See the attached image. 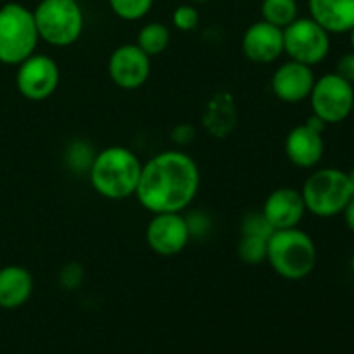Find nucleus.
Returning a JSON list of instances; mask_svg holds the SVG:
<instances>
[{
  "label": "nucleus",
  "mask_w": 354,
  "mask_h": 354,
  "mask_svg": "<svg viewBox=\"0 0 354 354\" xmlns=\"http://www.w3.org/2000/svg\"><path fill=\"white\" fill-rule=\"evenodd\" d=\"M201 173L194 158L180 149L162 151L142 165L137 196L142 207L158 213H182L199 192Z\"/></svg>",
  "instance_id": "nucleus-1"
},
{
  "label": "nucleus",
  "mask_w": 354,
  "mask_h": 354,
  "mask_svg": "<svg viewBox=\"0 0 354 354\" xmlns=\"http://www.w3.org/2000/svg\"><path fill=\"white\" fill-rule=\"evenodd\" d=\"M93 190L111 201L135 196L142 173V162L131 149L111 145L97 152L88 169Z\"/></svg>",
  "instance_id": "nucleus-2"
},
{
  "label": "nucleus",
  "mask_w": 354,
  "mask_h": 354,
  "mask_svg": "<svg viewBox=\"0 0 354 354\" xmlns=\"http://www.w3.org/2000/svg\"><path fill=\"white\" fill-rule=\"evenodd\" d=\"M266 263L282 279L303 280L317 266V245L299 227L275 230L268 239Z\"/></svg>",
  "instance_id": "nucleus-3"
},
{
  "label": "nucleus",
  "mask_w": 354,
  "mask_h": 354,
  "mask_svg": "<svg viewBox=\"0 0 354 354\" xmlns=\"http://www.w3.org/2000/svg\"><path fill=\"white\" fill-rule=\"evenodd\" d=\"M38 40L33 10L17 2L0 7V62L21 64L35 54Z\"/></svg>",
  "instance_id": "nucleus-4"
},
{
  "label": "nucleus",
  "mask_w": 354,
  "mask_h": 354,
  "mask_svg": "<svg viewBox=\"0 0 354 354\" xmlns=\"http://www.w3.org/2000/svg\"><path fill=\"white\" fill-rule=\"evenodd\" d=\"M33 17L40 40L54 47H69L78 41L85 26L78 0H41Z\"/></svg>",
  "instance_id": "nucleus-5"
},
{
  "label": "nucleus",
  "mask_w": 354,
  "mask_h": 354,
  "mask_svg": "<svg viewBox=\"0 0 354 354\" xmlns=\"http://www.w3.org/2000/svg\"><path fill=\"white\" fill-rule=\"evenodd\" d=\"M301 194L308 213L318 218H332L344 211L353 197V189L346 171L320 168L308 176Z\"/></svg>",
  "instance_id": "nucleus-6"
},
{
  "label": "nucleus",
  "mask_w": 354,
  "mask_h": 354,
  "mask_svg": "<svg viewBox=\"0 0 354 354\" xmlns=\"http://www.w3.org/2000/svg\"><path fill=\"white\" fill-rule=\"evenodd\" d=\"M330 52V33L313 17H297L283 28V54L306 66H317Z\"/></svg>",
  "instance_id": "nucleus-7"
},
{
  "label": "nucleus",
  "mask_w": 354,
  "mask_h": 354,
  "mask_svg": "<svg viewBox=\"0 0 354 354\" xmlns=\"http://www.w3.org/2000/svg\"><path fill=\"white\" fill-rule=\"evenodd\" d=\"M311 111L327 124H337L353 114L354 85L337 73H327L315 82L310 93Z\"/></svg>",
  "instance_id": "nucleus-8"
},
{
  "label": "nucleus",
  "mask_w": 354,
  "mask_h": 354,
  "mask_svg": "<svg viewBox=\"0 0 354 354\" xmlns=\"http://www.w3.org/2000/svg\"><path fill=\"white\" fill-rule=\"evenodd\" d=\"M61 73L50 55L31 54L17 64L16 86L21 95L33 102L48 99L57 90Z\"/></svg>",
  "instance_id": "nucleus-9"
},
{
  "label": "nucleus",
  "mask_w": 354,
  "mask_h": 354,
  "mask_svg": "<svg viewBox=\"0 0 354 354\" xmlns=\"http://www.w3.org/2000/svg\"><path fill=\"white\" fill-rule=\"evenodd\" d=\"M145 239L156 254L169 258L180 254L192 237L182 213H158L149 221Z\"/></svg>",
  "instance_id": "nucleus-10"
},
{
  "label": "nucleus",
  "mask_w": 354,
  "mask_h": 354,
  "mask_svg": "<svg viewBox=\"0 0 354 354\" xmlns=\"http://www.w3.org/2000/svg\"><path fill=\"white\" fill-rule=\"evenodd\" d=\"M151 59L137 44H124L114 48L107 71L114 85L123 90H137L151 76Z\"/></svg>",
  "instance_id": "nucleus-11"
},
{
  "label": "nucleus",
  "mask_w": 354,
  "mask_h": 354,
  "mask_svg": "<svg viewBox=\"0 0 354 354\" xmlns=\"http://www.w3.org/2000/svg\"><path fill=\"white\" fill-rule=\"evenodd\" d=\"M317 76L311 66L289 59L280 64L272 76V90L277 99L287 104H297L310 99Z\"/></svg>",
  "instance_id": "nucleus-12"
},
{
  "label": "nucleus",
  "mask_w": 354,
  "mask_h": 354,
  "mask_svg": "<svg viewBox=\"0 0 354 354\" xmlns=\"http://www.w3.org/2000/svg\"><path fill=\"white\" fill-rule=\"evenodd\" d=\"M242 52L254 64H272L283 54V30L266 21H256L242 37Z\"/></svg>",
  "instance_id": "nucleus-13"
},
{
  "label": "nucleus",
  "mask_w": 354,
  "mask_h": 354,
  "mask_svg": "<svg viewBox=\"0 0 354 354\" xmlns=\"http://www.w3.org/2000/svg\"><path fill=\"white\" fill-rule=\"evenodd\" d=\"M261 213L272 225L273 230L296 228L308 213L301 190L292 187H280L266 197Z\"/></svg>",
  "instance_id": "nucleus-14"
},
{
  "label": "nucleus",
  "mask_w": 354,
  "mask_h": 354,
  "mask_svg": "<svg viewBox=\"0 0 354 354\" xmlns=\"http://www.w3.org/2000/svg\"><path fill=\"white\" fill-rule=\"evenodd\" d=\"M286 154L289 161L297 168H315L325 154L324 133L313 130L306 123L292 128L286 138Z\"/></svg>",
  "instance_id": "nucleus-15"
},
{
  "label": "nucleus",
  "mask_w": 354,
  "mask_h": 354,
  "mask_svg": "<svg viewBox=\"0 0 354 354\" xmlns=\"http://www.w3.org/2000/svg\"><path fill=\"white\" fill-rule=\"evenodd\" d=\"M308 10L330 35L349 33L354 28V0H308Z\"/></svg>",
  "instance_id": "nucleus-16"
},
{
  "label": "nucleus",
  "mask_w": 354,
  "mask_h": 354,
  "mask_svg": "<svg viewBox=\"0 0 354 354\" xmlns=\"http://www.w3.org/2000/svg\"><path fill=\"white\" fill-rule=\"evenodd\" d=\"M33 292V277L30 270L19 265L0 268V308L16 310L28 303Z\"/></svg>",
  "instance_id": "nucleus-17"
},
{
  "label": "nucleus",
  "mask_w": 354,
  "mask_h": 354,
  "mask_svg": "<svg viewBox=\"0 0 354 354\" xmlns=\"http://www.w3.org/2000/svg\"><path fill=\"white\" fill-rule=\"evenodd\" d=\"M237 121V114H235L234 100L227 93H218L209 104L204 113V123H206L207 130L214 135V137H227L235 127Z\"/></svg>",
  "instance_id": "nucleus-18"
},
{
  "label": "nucleus",
  "mask_w": 354,
  "mask_h": 354,
  "mask_svg": "<svg viewBox=\"0 0 354 354\" xmlns=\"http://www.w3.org/2000/svg\"><path fill=\"white\" fill-rule=\"evenodd\" d=\"M169 38H171V35H169L168 26L158 23V21H152V23L144 24L140 28L137 37V45L149 57H154V55L162 54L168 48Z\"/></svg>",
  "instance_id": "nucleus-19"
},
{
  "label": "nucleus",
  "mask_w": 354,
  "mask_h": 354,
  "mask_svg": "<svg viewBox=\"0 0 354 354\" xmlns=\"http://www.w3.org/2000/svg\"><path fill=\"white\" fill-rule=\"evenodd\" d=\"M261 16L263 21L283 30L299 17V6L297 0H263Z\"/></svg>",
  "instance_id": "nucleus-20"
},
{
  "label": "nucleus",
  "mask_w": 354,
  "mask_h": 354,
  "mask_svg": "<svg viewBox=\"0 0 354 354\" xmlns=\"http://www.w3.org/2000/svg\"><path fill=\"white\" fill-rule=\"evenodd\" d=\"M237 252L239 258L245 265H261V263H266V256H268V239L258 237V235H242Z\"/></svg>",
  "instance_id": "nucleus-21"
},
{
  "label": "nucleus",
  "mask_w": 354,
  "mask_h": 354,
  "mask_svg": "<svg viewBox=\"0 0 354 354\" xmlns=\"http://www.w3.org/2000/svg\"><path fill=\"white\" fill-rule=\"evenodd\" d=\"M111 10L124 21H138L149 14L154 0H107Z\"/></svg>",
  "instance_id": "nucleus-22"
},
{
  "label": "nucleus",
  "mask_w": 354,
  "mask_h": 354,
  "mask_svg": "<svg viewBox=\"0 0 354 354\" xmlns=\"http://www.w3.org/2000/svg\"><path fill=\"white\" fill-rule=\"evenodd\" d=\"M241 230L242 235H258V237L266 239H270V235L275 232L261 211H252V213L245 214L244 220H242Z\"/></svg>",
  "instance_id": "nucleus-23"
},
{
  "label": "nucleus",
  "mask_w": 354,
  "mask_h": 354,
  "mask_svg": "<svg viewBox=\"0 0 354 354\" xmlns=\"http://www.w3.org/2000/svg\"><path fill=\"white\" fill-rule=\"evenodd\" d=\"M173 26L180 31H194L199 26V10L192 6V3H182L173 10Z\"/></svg>",
  "instance_id": "nucleus-24"
},
{
  "label": "nucleus",
  "mask_w": 354,
  "mask_h": 354,
  "mask_svg": "<svg viewBox=\"0 0 354 354\" xmlns=\"http://www.w3.org/2000/svg\"><path fill=\"white\" fill-rule=\"evenodd\" d=\"M93 158L95 154H92L85 142H76L68 151V161L75 169H90Z\"/></svg>",
  "instance_id": "nucleus-25"
},
{
  "label": "nucleus",
  "mask_w": 354,
  "mask_h": 354,
  "mask_svg": "<svg viewBox=\"0 0 354 354\" xmlns=\"http://www.w3.org/2000/svg\"><path fill=\"white\" fill-rule=\"evenodd\" d=\"M83 280V268L78 265V263H69L59 273V282L64 289L71 290L76 289V287L82 286Z\"/></svg>",
  "instance_id": "nucleus-26"
},
{
  "label": "nucleus",
  "mask_w": 354,
  "mask_h": 354,
  "mask_svg": "<svg viewBox=\"0 0 354 354\" xmlns=\"http://www.w3.org/2000/svg\"><path fill=\"white\" fill-rule=\"evenodd\" d=\"M334 73H337L341 78H344L346 82L354 85V50L348 52V54H344L339 59Z\"/></svg>",
  "instance_id": "nucleus-27"
},
{
  "label": "nucleus",
  "mask_w": 354,
  "mask_h": 354,
  "mask_svg": "<svg viewBox=\"0 0 354 354\" xmlns=\"http://www.w3.org/2000/svg\"><path fill=\"white\" fill-rule=\"evenodd\" d=\"M187 223H189L190 237L206 234V232H209L211 228L209 220H207V216L204 213H192L189 218H187Z\"/></svg>",
  "instance_id": "nucleus-28"
},
{
  "label": "nucleus",
  "mask_w": 354,
  "mask_h": 354,
  "mask_svg": "<svg viewBox=\"0 0 354 354\" xmlns=\"http://www.w3.org/2000/svg\"><path fill=\"white\" fill-rule=\"evenodd\" d=\"M171 138L176 145H180V147H182V145H189L190 142H194V138H196V130H194L190 124H178V127L173 130Z\"/></svg>",
  "instance_id": "nucleus-29"
},
{
  "label": "nucleus",
  "mask_w": 354,
  "mask_h": 354,
  "mask_svg": "<svg viewBox=\"0 0 354 354\" xmlns=\"http://www.w3.org/2000/svg\"><path fill=\"white\" fill-rule=\"evenodd\" d=\"M342 214H344V220H346V225H348V228L354 234V194L351 199H349L348 206H346L344 211H342Z\"/></svg>",
  "instance_id": "nucleus-30"
},
{
  "label": "nucleus",
  "mask_w": 354,
  "mask_h": 354,
  "mask_svg": "<svg viewBox=\"0 0 354 354\" xmlns=\"http://www.w3.org/2000/svg\"><path fill=\"white\" fill-rule=\"evenodd\" d=\"M349 175V182H351V189H353V194H354V169L351 173H348Z\"/></svg>",
  "instance_id": "nucleus-31"
},
{
  "label": "nucleus",
  "mask_w": 354,
  "mask_h": 354,
  "mask_svg": "<svg viewBox=\"0 0 354 354\" xmlns=\"http://www.w3.org/2000/svg\"><path fill=\"white\" fill-rule=\"evenodd\" d=\"M349 41H351V47H353V50H354V28L351 31H349Z\"/></svg>",
  "instance_id": "nucleus-32"
},
{
  "label": "nucleus",
  "mask_w": 354,
  "mask_h": 354,
  "mask_svg": "<svg viewBox=\"0 0 354 354\" xmlns=\"http://www.w3.org/2000/svg\"><path fill=\"white\" fill-rule=\"evenodd\" d=\"M190 2H194V3H204V2H209V0H190Z\"/></svg>",
  "instance_id": "nucleus-33"
},
{
  "label": "nucleus",
  "mask_w": 354,
  "mask_h": 354,
  "mask_svg": "<svg viewBox=\"0 0 354 354\" xmlns=\"http://www.w3.org/2000/svg\"><path fill=\"white\" fill-rule=\"evenodd\" d=\"M351 270L354 272V254H353V258H351Z\"/></svg>",
  "instance_id": "nucleus-34"
},
{
  "label": "nucleus",
  "mask_w": 354,
  "mask_h": 354,
  "mask_svg": "<svg viewBox=\"0 0 354 354\" xmlns=\"http://www.w3.org/2000/svg\"><path fill=\"white\" fill-rule=\"evenodd\" d=\"M353 116H354V104H353Z\"/></svg>",
  "instance_id": "nucleus-35"
}]
</instances>
